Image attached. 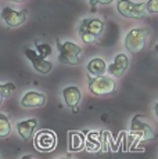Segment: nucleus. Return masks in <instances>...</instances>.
Instances as JSON below:
<instances>
[{
    "mask_svg": "<svg viewBox=\"0 0 158 159\" xmlns=\"http://www.w3.org/2000/svg\"><path fill=\"white\" fill-rule=\"evenodd\" d=\"M57 50H58V61L65 65H79L82 62V57H83V50L81 46H78L74 42H61L60 39H56Z\"/></svg>",
    "mask_w": 158,
    "mask_h": 159,
    "instance_id": "f257e3e1",
    "label": "nucleus"
},
{
    "mask_svg": "<svg viewBox=\"0 0 158 159\" xmlns=\"http://www.w3.org/2000/svg\"><path fill=\"white\" fill-rule=\"evenodd\" d=\"M150 29L146 28V26L130 29L125 35V39H123L125 48L132 54L142 53V51H144L146 46H147V40L150 38Z\"/></svg>",
    "mask_w": 158,
    "mask_h": 159,
    "instance_id": "f03ea898",
    "label": "nucleus"
},
{
    "mask_svg": "<svg viewBox=\"0 0 158 159\" xmlns=\"http://www.w3.org/2000/svg\"><path fill=\"white\" fill-rule=\"evenodd\" d=\"M103 32H104V21L100 18H83L79 25L81 40L86 44L97 42Z\"/></svg>",
    "mask_w": 158,
    "mask_h": 159,
    "instance_id": "7ed1b4c3",
    "label": "nucleus"
},
{
    "mask_svg": "<svg viewBox=\"0 0 158 159\" xmlns=\"http://www.w3.org/2000/svg\"><path fill=\"white\" fill-rule=\"evenodd\" d=\"M87 87L89 91L95 96H108V94L115 93L117 90V82L111 76H89L87 80Z\"/></svg>",
    "mask_w": 158,
    "mask_h": 159,
    "instance_id": "20e7f679",
    "label": "nucleus"
},
{
    "mask_svg": "<svg viewBox=\"0 0 158 159\" xmlns=\"http://www.w3.org/2000/svg\"><path fill=\"white\" fill-rule=\"evenodd\" d=\"M130 136L133 139H136L137 141L144 143V141H151V140L156 139V131L154 129L147 125L146 122L142 120V116L135 115L130 120V130H129Z\"/></svg>",
    "mask_w": 158,
    "mask_h": 159,
    "instance_id": "39448f33",
    "label": "nucleus"
},
{
    "mask_svg": "<svg viewBox=\"0 0 158 159\" xmlns=\"http://www.w3.org/2000/svg\"><path fill=\"white\" fill-rule=\"evenodd\" d=\"M117 11L125 18H133L139 20L143 18L146 14V4L144 2L135 3L130 0H118L117 3Z\"/></svg>",
    "mask_w": 158,
    "mask_h": 159,
    "instance_id": "423d86ee",
    "label": "nucleus"
},
{
    "mask_svg": "<svg viewBox=\"0 0 158 159\" xmlns=\"http://www.w3.org/2000/svg\"><path fill=\"white\" fill-rule=\"evenodd\" d=\"M57 144V137L51 130H40L35 136V147L42 152L53 151Z\"/></svg>",
    "mask_w": 158,
    "mask_h": 159,
    "instance_id": "0eeeda50",
    "label": "nucleus"
},
{
    "mask_svg": "<svg viewBox=\"0 0 158 159\" xmlns=\"http://www.w3.org/2000/svg\"><path fill=\"white\" fill-rule=\"evenodd\" d=\"M0 17L10 28H17V26L22 25L28 20V11L26 10L16 11L10 7H4L2 10V13H0Z\"/></svg>",
    "mask_w": 158,
    "mask_h": 159,
    "instance_id": "6e6552de",
    "label": "nucleus"
},
{
    "mask_svg": "<svg viewBox=\"0 0 158 159\" xmlns=\"http://www.w3.org/2000/svg\"><path fill=\"white\" fill-rule=\"evenodd\" d=\"M24 53H25V57L28 58L29 61H31L33 69H35L36 72L42 73V75H47V73H50V71L53 69V62H50L49 60H44V58H42L35 50L26 47Z\"/></svg>",
    "mask_w": 158,
    "mask_h": 159,
    "instance_id": "1a4fd4ad",
    "label": "nucleus"
},
{
    "mask_svg": "<svg viewBox=\"0 0 158 159\" xmlns=\"http://www.w3.org/2000/svg\"><path fill=\"white\" fill-rule=\"evenodd\" d=\"M128 68H129V58L126 54L121 53L117 54V57L114 58V61L110 65H107V72L112 78H121L128 71Z\"/></svg>",
    "mask_w": 158,
    "mask_h": 159,
    "instance_id": "9d476101",
    "label": "nucleus"
},
{
    "mask_svg": "<svg viewBox=\"0 0 158 159\" xmlns=\"http://www.w3.org/2000/svg\"><path fill=\"white\" fill-rule=\"evenodd\" d=\"M46 104V96L39 91H26L21 98V105L24 108H40Z\"/></svg>",
    "mask_w": 158,
    "mask_h": 159,
    "instance_id": "9b49d317",
    "label": "nucleus"
},
{
    "mask_svg": "<svg viewBox=\"0 0 158 159\" xmlns=\"http://www.w3.org/2000/svg\"><path fill=\"white\" fill-rule=\"evenodd\" d=\"M63 97L67 107L74 109V112H78V105L82 100V93L77 86H67L63 89Z\"/></svg>",
    "mask_w": 158,
    "mask_h": 159,
    "instance_id": "f8f14e48",
    "label": "nucleus"
},
{
    "mask_svg": "<svg viewBox=\"0 0 158 159\" xmlns=\"http://www.w3.org/2000/svg\"><path fill=\"white\" fill-rule=\"evenodd\" d=\"M38 119L36 118H31L26 119V120H21L17 123V131L20 134V137L24 140V141H28V140L32 139L35 130L38 129Z\"/></svg>",
    "mask_w": 158,
    "mask_h": 159,
    "instance_id": "ddd939ff",
    "label": "nucleus"
},
{
    "mask_svg": "<svg viewBox=\"0 0 158 159\" xmlns=\"http://www.w3.org/2000/svg\"><path fill=\"white\" fill-rule=\"evenodd\" d=\"M86 69H87V72L90 73V76H101L107 71V62L100 57L92 58V60L87 62Z\"/></svg>",
    "mask_w": 158,
    "mask_h": 159,
    "instance_id": "4468645a",
    "label": "nucleus"
},
{
    "mask_svg": "<svg viewBox=\"0 0 158 159\" xmlns=\"http://www.w3.org/2000/svg\"><path fill=\"white\" fill-rule=\"evenodd\" d=\"M68 137H69V143H68L69 151L78 152L85 147L86 141H85V136L82 133H79V131H69Z\"/></svg>",
    "mask_w": 158,
    "mask_h": 159,
    "instance_id": "2eb2a0df",
    "label": "nucleus"
},
{
    "mask_svg": "<svg viewBox=\"0 0 158 159\" xmlns=\"http://www.w3.org/2000/svg\"><path fill=\"white\" fill-rule=\"evenodd\" d=\"M11 134V123L4 114H0V139H6Z\"/></svg>",
    "mask_w": 158,
    "mask_h": 159,
    "instance_id": "dca6fc26",
    "label": "nucleus"
},
{
    "mask_svg": "<svg viewBox=\"0 0 158 159\" xmlns=\"http://www.w3.org/2000/svg\"><path fill=\"white\" fill-rule=\"evenodd\" d=\"M14 90H16V84H14L13 82L0 84V105H2L3 101H4V100L7 98Z\"/></svg>",
    "mask_w": 158,
    "mask_h": 159,
    "instance_id": "f3484780",
    "label": "nucleus"
},
{
    "mask_svg": "<svg viewBox=\"0 0 158 159\" xmlns=\"http://www.w3.org/2000/svg\"><path fill=\"white\" fill-rule=\"evenodd\" d=\"M36 53L39 54L42 58H44V60H47L49 56H51V46L50 44H46V43H38L36 42Z\"/></svg>",
    "mask_w": 158,
    "mask_h": 159,
    "instance_id": "a211bd4d",
    "label": "nucleus"
},
{
    "mask_svg": "<svg viewBox=\"0 0 158 159\" xmlns=\"http://www.w3.org/2000/svg\"><path fill=\"white\" fill-rule=\"evenodd\" d=\"M144 4H146V13L158 14V0H147Z\"/></svg>",
    "mask_w": 158,
    "mask_h": 159,
    "instance_id": "6ab92c4d",
    "label": "nucleus"
},
{
    "mask_svg": "<svg viewBox=\"0 0 158 159\" xmlns=\"http://www.w3.org/2000/svg\"><path fill=\"white\" fill-rule=\"evenodd\" d=\"M90 2V6L93 8L97 7V6H105V4H111L114 0H89Z\"/></svg>",
    "mask_w": 158,
    "mask_h": 159,
    "instance_id": "aec40b11",
    "label": "nucleus"
},
{
    "mask_svg": "<svg viewBox=\"0 0 158 159\" xmlns=\"http://www.w3.org/2000/svg\"><path fill=\"white\" fill-rule=\"evenodd\" d=\"M8 2H13V3H22V2H26V0H8Z\"/></svg>",
    "mask_w": 158,
    "mask_h": 159,
    "instance_id": "412c9836",
    "label": "nucleus"
},
{
    "mask_svg": "<svg viewBox=\"0 0 158 159\" xmlns=\"http://www.w3.org/2000/svg\"><path fill=\"white\" fill-rule=\"evenodd\" d=\"M154 111H156V115H157V118H158V102L156 104V107H154Z\"/></svg>",
    "mask_w": 158,
    "mask_h": 159,
    "instance_id": "4be33fe9",
    "label": "nucleus"
},
{
    "mask_svg": "<svg viewBox=\"0 0 158 159\" xmlns=\"http://www.w3.org/2000/svg\"><path fill=\"white\" fill-rule=\"evenodd\" d=\"M21 159H33V158H32V155H25V157H22Z\"/></svg>",
    "mask_w": 158,
    "mask_h": 159,
    "instance_id": "5701e85b",
    "label": "nucleus"
},
{
    "mask_svg": "<svg viewBox=\"0 0 158 159\" xmlns=\"http://www.w3.org/2000/svg\"><path fill=\"white\" fill-rule=\"evenodd\" d=\"M154 50H156V53H158V43H157L156 46H154Z\"/></svg>",
    "mask_w": 158,
    "mask_h": 159,
    "instance_id": "b1692460",
    "label": "nucleus"
},
{
    "mask_svg": "<svg viewBox=\"0 0 158 159\" xmlns=\"http://www.w3.org/2000/svg\"><path fill=\"white\" fill-rule=\"evenodd\" d=\"M60 159H69V158H60Z\"/></svg>",
    "mask_w": 158,
    "mask_h": 159,
    "instance_id": "393cba45",
    "label": "nucleus"
}]
</instances>
